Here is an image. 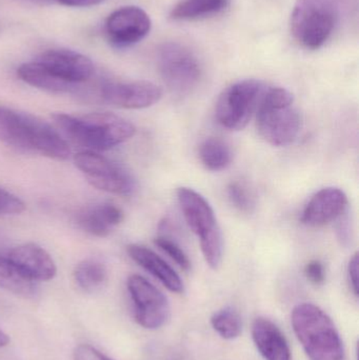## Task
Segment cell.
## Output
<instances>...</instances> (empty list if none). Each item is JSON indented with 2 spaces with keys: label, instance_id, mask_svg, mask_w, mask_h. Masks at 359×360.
<instances>
[{
  "label": "cell",
  "instance_id": "obj_1",
  "mask_svg": "<svg viewBox=\"0 0 359 360\" xmlns=\"http://www.w3.org/2000/svg\"><path fill=\"white\" fill-rule=\"evenodd\" d=\"M94 72V63L86 55L67 49H50L35 60L21 65L17 76L34 88L63 94L77 90Z\"/></svg>",
  "mask_w": 359,
  "mask_h": 360
},
{
  "label": "cell",
  "instance_id": "obj_2",
  "mask_svg": "<svg viewBox=\"0 0 359 360\" xmlns=\"http://www.w3.org/2000/svg\"><path fill=\"white\" fill-rule=\"evenodd\" d=\"M0 143L19 151L56 160H69L67 141L50 124L25 112L0 105Z\"/></svg>",
  "mask_w": 359,
  "mask_h": 360
},
{
  "label": "cell",
  "instance_id": "obj_3",
  "mask_svg": "<svg viewBox=\"0 0 359 360\" xmlns=\"http://www.w3.org/2000/svg\"><path fill=\"white\" fill-rule=\"evenodd\" d=\"M51 117L63 136L86 151H107L126 143L136 133L132 122L113 113H54Z\"/></svg>",
  "mask_w": 359,
  "mask_h": 360
},
{
  "label": "cell",
  "instance_id": "obj_4",
  "mask_svg": "<svg viewBox=\"0 0 359 360\" xmlns=\"http://www.w3.org/2000/svg\"><path fill=\"white\" fill-rule=\"evenodd\" d=\"M358 0H297L291 15L295 40L308 50L322 48L358 10Z\"/></svg>",
  "mask_w": 359,
  "mask_h": 360
},
{
  "label": "cell",
  "instance_id": "obj_5",
  "mask_svg": "<svg viewBox=\"0 0 359 360\" xmlns=\"http://www.w3.org/2000/svg\"><path fill=\"white\" fill-rule=\"evenodd\" d=\"M291 323L310 360H344L345 348L337 326L316 304H301L293 309Z\"/></svg>",
  "mask_w": 359,
  "mask_h": 360
},
{
  "label": "cell",
  "instance_id": "obj_6",
  "mask_svg": "<svg viewBox=\"0 0 359 360\" xmlns=\"http://www.w3.org/2000/svg\"><path fill=\"white\" fill-rule=\"evenodd\" d=\"M301 124L292 93L280 86L267 88L256 110V129L261 139L273 147H287L299 136Z\"/></svg>",
  "mask_w": 359,
  "mask_h": 360
},
{
  "label": "cell",
  "instance_id": "obj_7",
  "mask_svg": "<svg viewBox=\"0 0 359 360\" xmlns=\"http://www.w3.org/2000/svg\"><path fill=\"white\" fill-rule=\"evenodd\" d=\"M177 199L185 222L200 239L207 264L217 270L223 262V241L212 207L202 195L185 186L177 190Z\"/></svg>",
  "mask_w": 359,
  "mask_h": 360
},
{
  "label": "cell",
  "instance_id": "obj_8",
  "mask_svg": "<svg viewBox=\"0 0 359 360\" xmlns=\"http://www.w3.org/2000/svg\"><path fill=\"white\" fill-rule=\"evenodd\" d=\"M157 65L167 88L183 96L193 92L202 76V68L191 49L178 42H167L157 52Z\"/></svg>",
  "mask_w": 359,
  "mask_h": 360
},
{
  "label": "cell",
  "instance_id": "obj_9",
  "mask_svg": "<svg viewBox=\"0 0 359 360\" xmlns=\"http://www.w3.org/2000/svg\"><path fill=\"white\" fill-rule=\"evenodd\" d=\"M267 88L257 79H244L228 86L217 101V122L228 130L246 128Z\"/></svg>",
  "mask_w": 359,
  "mask_h": 360
},
{
  "label": "cell",
  "instance_id": "obj_10",
  "mask_svg": "<svg viewBox=\"0 0 359 360\" xmlns=\"http://www.w3.org/2000/svg\"><path fill=\"white\" fill-rule=\"evenodd\" d=\"M73 160L89 184L98 190L122 196L132 195L136 190L134 177L124 167L96 152H80Z\"/></svg>",
  "mask_w": 359,
  "mask_h": 360
},
{
  "label": "cell",
  "instance_id": "obj_11",
  "mask_svg": "<svg viewBox=\"0 0 359 360\" xmlns=\"http://www.w3.org/2000/svg\"><path fill=\"white\" fill-rule=\"evenodd\" d=\"M126 287L134 307L135 321L141 327L159 329L168 321L170 302L155 285L141 275H131Z\"/></svg>",
  "mask_w": 359,
  "mask_h": 360
},
{
  "label": "cell",
  "instance_id": "obj_12",
  "mask_svg": "<svg viewBox=\"0 0 359 360\" xmlns=\"http://www.w3.org/2000/svg\"><path fill=\"white\" fill-rule=\"evenodd\" d=\"M151 18L139 6H122L114 11L105 23L109 41L116 48H129L147 37L151 31Z\"/></svg>",
  "mask_w": 359,
  "mask_h": 360
},
{
  "label": "cell",
  "instance_id": "obj_13",
  "mask_svg": "<svg viewBox=\"0 0 359 360\" xmlns=\"http://www.w3.org/2000/svg\"><path fill=\"white\" fill-rule=\"evenodd\" d=\"M103 103L122 109L139 110L152 107L162 97V89L145 80L114 82L107 80L100 86Z\"/></svg>",
  "mask_w": 359,
  "mask_h": 360
},
{
  "label": "cell",
  "instance_id": "obj_14",
  "mask_svg": "<svg viewBox=\"0 0 359 360\" xmlns=\"http://www.w3.org/2000/svg\"><path fill=\"white\" fill-rule=\"evenodd\" d=\"M349 210L347 195L339 188L318 191L306 205L301 222L312 228H320L337 221Z\"/></svg>",
  "mask_w": 359,
  "mask_h": 360
},
{
  "label": "cell",
  "instance_id": "obj_15",
  "mask_svg": "<svg viewBox=\"0 0 359 360\" xmlns=\"http://www.w3.org/2000/svg\"><path fill=\"white\" fill-rule=\"evenodd\" d=\"M15 268L32 281H48L57 274V266L50 254L36 243L17 245L0 252Z\"/></svg>",
  "mask_w": 359,
  "mask_h": 360
},
{
  "label": "cell",
  "instance_id": "obj_16",
  "mask_svg": "<svg viewBox=\"0 0 359 360\" xmlns=\"http://www.w3.org/2000/svg\"><path fill=\"white\" fill-rule=\"evenodd\" d=\"M124 213L113 202H101L84 207L76 214L75 221L84 232L92 236L107 237L124 221Z\"/></svg>",
  "mask_w": 359,
  "mask_h": 360
},
{
  "label": "cell",
  "instance_id": "obj_17",
  "mask_svg": "<svg viewBox=\"0 0 359 360\" xmlns=\"http://www.w3.org/2000/svg\"><path fill=\"white\" fill-rule=\"evenodd\" d=\"M252 338L266 360H291V350L282 330L270 319L257 317L252 325Z\"/></svg>",
  "mask_w": 359,
  "mask_h": 360
},
{
  "label": "cell",
  "instance_id": "obj_18",
  "mask_svg": "<svg viewBox=\"0 0 359 360\" xmlns=\"http://www.w3.org/2000/svg\"><path fill=\"white\" fill-rule=\"evenodd\" d=\"M126 251L137 264L153 275L169 291L177 294L185 291V285L181 276L155 252L141 245H130L126 248Z\"/></svg>",
  "mask_w": 359,
  "mask_h": 360
},
{
  "label": "cell",
  "instance_id": "obj_19",
  "mask_svg": "<svg viewBox=\"0 0 359 360\" xmlns=\"http://www.w3.org/2000/svg\"><path fill=\"white\" fill-rule=\"evenodd\" d=\"M231 0H181L171 12L175 20H196L215 16L229 8Z\"/></svg>",
  "mask_w": 359,
  "mask_h": 360
},
{
  "label": "cell",
  "instance_id": "obj_20",
  "mask_svg": "<svg viewBox=\"0 0 359 360\" xmlns=\"http://www.w3.org/2000/svg\"><path fill=\"white\" fill-rule=\"evenodd\" d=\"M0 288L15 295L31 298L37 294L36 281L23 275L0 253Z\"/></svg>",
  "mask_w": 359,
  "mask_h": 360
},
{
  "label": "cell",
  "instance_id": "obj_21",
  "mask_svg": "<svg viewBox=\"0 0 359 360\" xmlns=\"http://www.w3.org/2000/svg\"><path fill=\"white\" fill-rule=\"evenodd\" d=\"M200 160L207 170L219 172L226 170L233 160L231 148L221 139H206L200 147Z\"/></svg>",
  "mask_w": 359,
  "mask_h": 360
},
{
  "label": "cell",
  "instance_id": "obj_22",
  "mask_svg": "<svg viewBox=\"0 0 359 360\" xmlns=\"http://www.w3.org/2000/svg\"><path fill=\"white\" fill-rule=\"evenodd\" d=\"M74 279L80 289L93 293L107 283V270L99 260L84 259L76 266Z\"/></svg>",
  "mask_w": 359,
  "mask_h": 360
},
{
  "label": "cell",
  "instance_id": "obj_23",
  "mask_svg": "<svg viewBox=\"0 0 359 360\" xmlns=\"http://www.w3.org/2000/svg\"><path fill=\"white\" fill-rule=\"evenodd\" d=\"M211 325L214 331L226 340L240 338L242 331V317L231 307H226L215 312L211 317Z\"/></svg>",
  "mask_w": 359,
  "mask_h": 360
},
{
  "label": "cell",
  "instance_id": "obj_24",
  "mask_svg": "<svg viewBox=\"0 0 359 360\" xmlns=\"http://www.w3.org/2000/svg\"><path fill=\"white\" fill-rule=\"evenodd\" d=\"M230 203L240 213L251 214L256 207V198L252 188L240 180L230 182L227 188Z\"/></svg>",
  "mask_w": 359,
  "mask_h": 360
},
{
  "label": "cell",
  "instance_id": "obj_25",
  "mask_svg": "<svg viewBox=\"0 0 359 360\" xmlns=\"http://www.w3.org/2000/svg\"><path fill=\"white\" fill-rule=\"evenodd\" d=\"M154 243L167 254L181 270L189 271L191 268V262H190L189 256L187 255L183 248L173 240L170 237L160 235L154 239Z\"/></svg>",
  "mask_w": 359,
  "mask_h": 360
},
{
  "label": "cell",
  "instance_id": "obj_26",
  "mask_svg": "<svg viewBox=\"0 0 359 360\" xmlns=\"http://www.w3.org/2000/svg\"><path fill=\"white\" fill-rule=\"evenodd\" d=\"M25 210V203L19 197L0 188V215H15Z\"/></svg>",
  "mask_w": 359,
  "mask_h": 360
},
{
  "label": "cell",
  "instance_id": "obj_27",
  "mask_svg": "<svg viewBox=\"0 0 359 360\" xmlns=\"http://www.w3.org/2000/svg\"><path fill=\"white\" fill-rule=\"evenodd\" d=\"M305 275L310 283L320 285L326 281V269L320 260L314 259L305 266Z\"/></svg>",
  "mask_w": 359,
  "mask_h": 360
},
{
  "label": "cell",
  "instance_id": "obj_28",
  "mask_svg": "<svg viewBox=\"0 0 359 360\" xmlns=\"http://www.w3.org/2000/svg\"><path fill=\"white\" fill-rule=\"evenodd\" d=\"M74 360H113L90 345H80L73 352Z\"/></svg>",
  "mask_w": 359,
  "mask_h": 360
},
{
  "label": "cell",
  "instance_id": "obj_29",
  "mask_svg": "<svg viewBox=\"0 0 359 360\" xmlns=\"http://www.w3.org/2000/svg\"><path fill=\"white\" fill-rule=\"evenodd\" d=\"M337 235L339 240L344 245H347L352 238L351 224H350V218L347 213L344 214L341 218L337 220Z\"/></svg>",
  "mask_w": 359,
  "mask_h": 360
},
{
  "label": "cell",
  "instance_id": "obj_30",
  "mask_svg": "<svg viewBox=\"0 0 359 360\" xmlns=\"http://www.w3.org/2000/svg\"><path fill=\"white\" fill-rule=\"evenodd\" d=\"M348 278L354 295L358 296V253L352 256L348 264Z\"/></svg>",
  "mask_w": 359,
  "mask_h": 360
},
{
  "label": "cell",
  "instance_id": "obj_31",
  "mask_svg": "<svg viewBox=\"0 0 359 360\" xmlns=\"http://www.w3.org/2000/svg\"><path fill=\"white\" fill-rule=\"evenodd\" d=\"M67 6H74V8H86V6H97L105 0H53Z\"/></svg>",
  "mask_w": 359,
  "mask_h": 360
},
{
  "label": "cell",
  "instance_id": "obj_32",
  "mask_svg": "<svg viewBox=\"0 0 359 360\" xmlns=\"http://www.w3.org/2000/svg\"><path fill=\"white\" fill-rule=\"evenodd\" d=\"M8 344H10V338H8V334L0 330V349L8 346Z\"/></svg>",
  "mask_w": 359,
  "mask_h": 360
},
{
  "label": "cell",
  "instance_id": "obj_33",
  "mask_svg": "<svg viewBox=\"0 0 359 360\" xmlns=\"http://www.w3.org/2000/svg\"><path fill=\"white\" fill-rule=\"evenodd\" d=\"M29 1L36 2V4H51V2H53V0H29Z\"/></svg>",
  "mask_w": 359,
  "mask_h": 360
},
{
  "label": "cell",
  "instance_id": "obj_34",
  "mask_svg": "<svg viewBox=\"0 0 359 360\" xmlns=\"http://www.w3.org/2000/svg\"><path fill=\"white\" fill-rule=\"evenodd\" d=\"M4 241H6V237H4V235L0 232V245H4Z\"/></svg>",
  "mask_w": 359,
  "mask_h": 360
}]
</instances>
